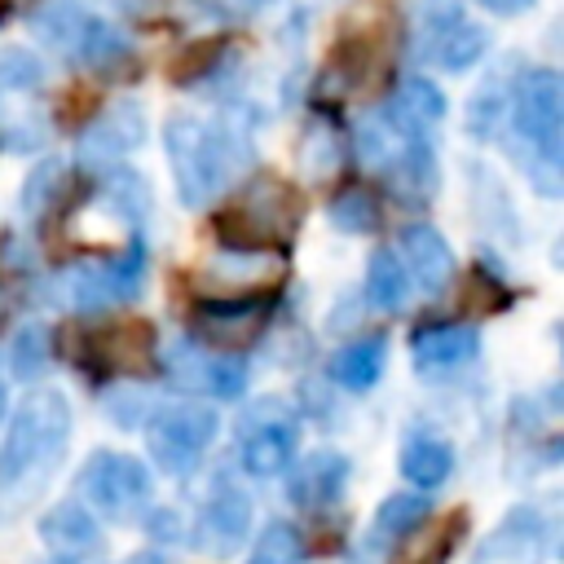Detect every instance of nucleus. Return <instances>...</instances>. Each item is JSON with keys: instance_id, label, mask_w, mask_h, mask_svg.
Wrapping results in <instances>:
<instances>
[{"instance_id": "aec40b11", "label": "nucleus", "mask_w": 564, "mask_h": 564, "mask_svg": "<svg viewBox=\"0 0 564 564\" xmlns=\"http://www.w3.org/2000/svg\"><path fill=\"white\" fill-rule=\"evenodd\" d=\"M397 256H401V264H405V278H410L414 286H423L427 295H441V291L454 282L449 242H445L432 225H405Z\"/></svg>"}, {"instance_id": "4468645a", "label": "nucleus", "mask_w": 564, "mask_h": 564, "mask_svg": "<svg viewBox=\"0 0 564 564\" xmlns=\"http://www.w3.org/2000/svg\"><path fill=\"white\" fill-rule=\"evenodd\" d=\"M167 375L189 388V392H207V397H220V401H234L242 397L247 388V366L229 352H216V348H194V344H176L172 357H167Z\"/></svg>"}, {"instance_id": "1a4fd4ad", "label": "nucleus", "mask_w": 564, "mask_h": 564, "mask_svg": "<svg viewBox=\"0 0 564 564\" xmlns=\"http://www.w3.org/2000/svg\"><path fill=\"white\" fill-rule=\"evenodd\" d=\"M79 494L88 498L93 511L106 520H132L137 511L150 507L154 498V476L141 458L119 454V449H97L79 467Z\"/></svg>"}, {"instance_id": "7ed1b4c3", "label": "nucleus", "mask_w": 564, "mask_h": 564, "mask_svg": "<svg viewBox=\"0 0 564 564\" xmlns=\"http://www.w3.org/2000/svg\"><path fill=\"white\" fill-rule=\"evenodd\" d=\"M167 159H172L181 203L203 207L251 159V141L234 123H212L198 115H172L167 119Z\"/></svg>"}, {"instance_id": "4c0bfd02", "label": "nucleus", "mask_w": 564, "mask_h": 564, "mask_svg": "<svg viewBox=\"0 0 564 564\" xmlns=\"http://www.w3.org/2000/svg\"><path fill=\"white\" fill-rule=\"evenodd\" d=\"M48 564H79V560H66V555H57V560H48Z\"/></svg>"}, {"instance_id": "473e14b6", "label": "nucleus", "mask_w": 564, "mask_h": 564, "mask_svg": "<svg viewBox=\"0 0 564 564\" xmlns=\"http://www.w3.org/2000/svg\"><path fill=\"white\" fill-rule=\"evenodd\" d=\"M62 172H66V167H62L57 159H44V163L31 172V181L22 185V212H31V216H35V212H44V207L53 203V194L66 185V176H62Z\"/></svg>"}, {"instance_id": "6ab92c4d", "label": "nucleus", "mask_w": 564, "mask_h": 564, "mask_svg": "<svg viewBox=\"0 0 564 564\" xmlns=\"http://www.w3.org/2000/svg\"><path fill=\"white\" fill-rule=\"evenodd\" d=\"M410 352H414V370H423V375H445V370L467 366V361L480 352V330L467 326V322H436V326L414 330Z\"/></svg>"}, {"instance_id": "f3484780", "label": "nucleus", "mask_w": 564, "mask_h": 564, "mask_svg": "<svg viewBox=\"0 0 564 564\" xmlns=\"http://www.w3.org/2000/svg\"><path fill=\"white\" fill-rule=\"evenodd\" d=\"M348 476H352V463L339 454V449H313L304 454L291 476H286V498L304 511H326L339 502V494L348 489Z\"/></svg>"}, {"instance_id": "5701e85b", "label": "nucleus", "mask_w": 564, "mask_h": 564, "mask_svg": "<svg viewBox=\"0 0 564 564\" xmlns=\"http://www.w3.org/2000/svg\"><path fill=\"white\" fill-rule=\"evenodd\" d=\"M397 467H401V476H405L410 485H419V489H436V485H445L449 471H454V449H449L445 436L414 427V432L401 441V458H397Z\"/></svg>"}, {"instance_id": "39448f33", "label": "nucleus", "mask_w": 564, "mask_h": 564, "mask_svg": "<svg viewBox=\"0 0 564 564\" xmlns=\"http://www.w3.org/2000/svg\"><path fill=\"white\" fill-rule=\"evenodd\" d=\"M300 445V414L282 397H260L238 419V467L256 480H273L291 467Z\"/></svg>"}, {"instance_id": "f704fd0d", "label": "nucleus", "mask_w": 564, "mask_h": 564, "mask_svg": "<svg viewBox=\"0 0 564 564\" xmlns=\"http://www.w3.org/2000/svg\"><path fill=\"white\" fill-rule=\"evenodd\" d=\"M216 48H220V44H212V40L194 44V48H189L185 57H176V62H172V79L189 84V79H198L203 70H212V62H216Z\"/></svg>"}, {"instance_id": "c9c22d12", "label": "nucleus", "mask_w": 564, "mask_h": 564, "mask_svg": "<svg viewBox=\"0 0 564 564\" xmlns=\"http://www.w3.org/2000/svg\"><path fill=\"white\" fill-rule=\"evenodd\" d=\"M476 4H485V9H494V13H502V18H511V13H524V9H533V0H476Z\"/></svg>"}, {"instance_id": "20e7f679", "label": "nucleus", "mask_w": 564, "mask_h": 564, "mask_svg": "<svg viewBox=\"0 0 564 564\" xmlns=\"http://www.w3.org/2000/svg\"><path fill=\"white\" fill-rule=\"evenodd\" d=\"M300 225V194L273 176H256L234 207L216 216V238L225 247H282Z\"/></svg>"}, {"instance_id": "dca6fc26", "label": "nucleus", "mask_w": 564, "mask_h": 564, "mask_svg": "<svg viewBox=\"0 0 564 564\" xmlns=\"http://www.w3.org/2000/svg\"><path fill=\"white\" fill-rule=\"evenodd\" d=\"M141 137H145V115H141L132 101H115V106H106V110L93 119V128L79 137V163L106 172V167H115L128 150H137Z\"/></svg>"}, {"instance_id": "6e6552de", "label": "nucleus", "mask_w": 564, "mask_h": 564, "mask_svg": "<svg viewBox=\"0 0 564 564\" xmlns=\"http://www.w3.org/2000/svg\"><path fill=\"white\" fill-rule=\"evenodd\" d=\"M216 432H220V419L212 405H198V401L159 405L145 423V449L167 476H189L212 449Z\"/></svg>"}, {"instance_id": "2f4dec72", "label": "nucleus", "mask_w": 564, "mask_h": 564, "mask_svg": "<svg viewBox=\"0 0 564 564\" xmlns=\"http://www.w3.org/2000/svg\"><path fill=\"white\" fill-rule=\"evenodd\" d=\"M154 397L145 388H110L106 392V414L119 423V427H145L150 414H154Z\"/></svg>"}, {"instance_id": "f8f14e48", "label": "nucleus", "mask_w": 564, "mask_h": 564, "mask_svg": "<svg viewBox=\"0 0 564 564\" xmlns=\"http://www.w3.org/2000/svg\"><path fill=\"white\" fill-rule=\"evenodd\" d=\"M251 498L247 489L220 471V480L212 485V494L203 498V511H198V524H194V546L207 551V555H234L238 546H247V529H251Z\"/></svg>"}, {"instance_id": "f257e3e1", "label": "nucleus", "mask_w": 564, "mask_h": 564, "mask_svg": "<svg viewBox=\"0 0 564 564\" xmlns=\"http://www.w3.org/2000/svg\"><path fill=\"white\" fill-rule=\"evenodd\" d=\"M511 154L520 159L524 176L538 185V194L555 198L564 189V84L555 70H529L511 101Z\"/></svg>"}, {"instance_id": "393cba45", "label": "nucleus", "mask_w": 564, "mask_h": 564, "mask_svg": "<svg viewBox=\"0 0 564 564\" xmlns=\"http://www.w3.org/2000/svg\"><path fill=\"white\" fill-rule=\"evenodd\" d=\"M410 300V278L397 251H375L366 264V304L379 313H397Z\"/></svg>"}, {"instance_id": "cd10ccee", "label": "nucleus", "mask_w": 564, "mask_h": 564, "mask_svg": "<svg viewBox=\"0 0 564 564\" xmlns=\"http://www.w3.org/2000/svg\"><path fill=\"white\" fill-rule=\"evenodd\" d=\"M308 555V538L291 520H269L247 551V564H300Z\"/></svg>"}, {"instance_id": "4be33fe9", "label": "nucleus", "mask_w": 564, "mask_h": 564, "mask_svg": "<svg viewBox=\"0 0 564 564\" xmlns=\"http://www.w3.org/2000/svg\"><path fill=\"white\" fill-rule=\"evenodd\" d=\"M40 538H44V546H48L53 555L84 560V555L101 542V524H97V516H93L84 502H70V498H66V502H57V507L44 511Z\"/></svg>"}, {"instance_id": "2eb2a0df", "label": "nucleus", "mask_w": 564, "mask_h": 564, "mask_svg": "<svg viewBox=\"0 0 564 564\" xmlns=\"http://www.w3.org/2000/svg\"><path fill=\"white\" fill-rule=\"evenodd\" d=\"M269 326V300H212L194 313V335L203 339V348L216 352H238L247 348L260 330Z\"/></svg>"}, {"instance_id": "0eeeda50", "label": "nucleus", "mask_w": 564, "mask_h": 564, "mask_svg": "<svg viewBox=\"0 0 564 564\" xmlns=\"http://www.w3.org/2000/svg\"><path fill=\"white\" fill-rule=\"evenodd\" d=\"M489 48V31L458 0H423L414 22V53L441 70H471Z\"/></svg>"}, {"instance_id": "ea45409f", "label": "nucleus", "mask_w": 564, "mask_h": 564, "mask_svg": "<svg viewBox=\"0 0 564 564\" xmlns=\"http://www.w3.org/2000/svg\"><path fill=\"white\" fill-rule=\"evenodd\" d=\"M0 410H4V388H0Z\"/></svg>"}, {"instance_id": "a211bd4d", "label": "nucleus", "mask_w": 564, "mask_h": 564, "mask_svg": "<svg viewBox=\"0 0 564 564\" xmlns=\"http://www.w3.org/2000/svg\"><path fill=\"white\" fill-rule=\"evenodd\" d=\"M445 119V93L427 75H410L383 106V123L405 141H427L432 128Z\"/></svg>"}, {"instance_id": "7c9ffc66", "label": "nucleus", "mask_w": 564, "mask_h": 564, "mask_svg": "<svg viewBox=\"0 0 564 564\" xmlns=\"http://www.w3.org/2000/svg\"><path fill=\"white\" fill-rule=\"evenodd\" d=\"M40 79H44V66L35 53H26V48L0 53V97L4 93H31V88H40Z\"/></svg>"}, {"instance_id": "e433bc0d", "label": "nucleus", "mask_w": 564, "mask_h": 564, "mask_svg": "<svg viewBox=\"0 0 564 564\" xmlns=\"http://www.w3.org/2000/svg\"><path fill=\"white\" fill-rule=\"evenodd\" d=\"M128 564H163V560H159V555H154V551H141V555H132V560H128Z\"/></svg>"}, {"instance_id": "423d86ee", "label": "nucleus", "mask_w": 564, "mask_h": 564, "mask_svg": "<svg viewBox=\"0 0 564 564\" xmlns=\"http://www.w3.org/2000/svg\"><path fill=\"white\" fill-rule=\"evenodd\" d=\"M35 31L48 48H57L66 62H79V66H119L128 62V40L101 22L97 13L70 4V0H48L40 13H35Z\"/></svg>"}, {"instance_id": "72a5a7b5", "label": "nucleus", "mask_w": 564, "mask_h": 564, "mask_svg": "<svg viewBox=\"0 0 564 564\" xmlns=\"http://www.w3.org/2000/svg\"><path fill=\"white\" fill-rule=\"evenodd\" d=\"M463 308L467 313H494V308H507V291L498 286V282H489V278H480V273H471L467 282H463Z\"/></svg>"}, {"instance_id": "9d476101", "label": "nucleus", "mask_w": 564, "mask_h": 564, "mask_svg": "<svg viewBox=\"0 0 564 564\" xmlns=\"http://www.w3.org/2000/svg\"><path fill=\"white\" fill-rule=\"evenodd\" d=\"M286 273V256L278 247H216L198 264V286L216 300H251L256 291L278 286Z\"/></svg>"}, {"instance_id": "9b49d317", "label": "nucleus", "mask_w": 564, "mask_h": 564, "mask_svg": "<svg viewBox=\"0 0 564 564\" xmlns=\"http://www.w3.org/2000/svg\"><path fill=\"white\" fill-rule=\"evenodd\" d=\"M145 286V242L132 238L119 256L101 260V264H79L66 278V295L75 308L84 313H101L115 304H128L132 295H141Z\"/></svg>"}, {"instance_id": "a878e982", "label": "nucleus", "mask_w": 564, "mask_h": 564, "mask_svg": "<svg viewBox=\"0 0 564 564\" xmlns=\"http://www.w3.org/2000/svg\"><path fill=\"white\" fill-rule=\"evenodd\" d=\"M427 498L423 494H388L375 511V524H370V542L383 546V542H401L405 533H414L423 520H427Z\"/></svg>"}, {"instance_id": "412c9836", "label": "nucleus", "mask_w": 564, "mask_h": 564, "mask_svg": "<svg viewBox=\"0 0 564 564\" xmlns=\"http://www.w3.org/2000/svg\"><path fill=\"white\" fill-rule=\"evenodd\" d=\"M93 352L101 361V370H119V375H141L154 366V330L141 317H123L110 322L106 330L93 335Z\"/></svg>"}, {"instance_id": "bb28decb", "label": "nucleus", "mask_w": 564, "mask_h": 564, "mask_svg": "<svg viewBox=\"0 0 564 564\" xmlns=\"http://www.w3.org/2000/svg\"><path fill=\"white\" fill-rule=\"evenodd\" d=\"M4 361H9V375H13V379H22V383L40 379V375L48 370V361H53V339H48V326H44V322H26V326H22V330L9 339Z\"/></svg>"}, {"instance_id": "c756f323", "label": "nucleus", "mask_w": 564, "mask_h": 564, "mask_svg": "<svg viewBox=\"0 0 564 564\" xmlns=\"http://www.w3.org/2000/svg\"><path fill=\"white\" fill-rule=\"evenodd\" d=\"M326 220L335 229H344V234H370V229H379V198L370 189L352 185V189H344V194L330 198Z\"/></svg>"}, {"instance_id": "b1692460", "label": "nucleus", "mask_w": 564, "mask_h": 564, "mask_svg": "<svg viewBox=\"0 0 564 564\" xmlns=\"http://www.w3.org/2000/svg\"><path fill=\"white\" fill-rule=\"evenodd\" d=\"M383 366H388V339L383 335H366V339L344 344L330 357V379L339 388H348V392H366V388L379 383Z\"/></svg>"}, {"instance_id": "a19ab883", "label": "nucleus", "mask_w": 564, "mask_h": 564, "mask_svg": "<svg viewBox=\"0 0 564 564\" xmlns=\"http://www.w3.org/2000/svg\"><path fill=\"white\" fill-rule=\"evenodd\" d=\"M256 4H264V0H256Z\"/></svg>"}, {"instance_id": "58836bf2", "label": "nucleus", "mask_w": 564, "mask_h": 564, "mask_svg": "<svg viewBox=\"0 0 564 564\" xmlns=\"http://www.w3.org/2000/svg\"><path fill=\"white\" fill-rule=\"evenodd\" d=\"M0 313H4V291H0Z\"/></svg>"}, {"instance_id": "c85d7f7f", "label": "nucleus", "mask_w": 564, "mask_h": 564, "mask_svg": "<svg viewBox=\"0 0 564 564\" xmlns=\"http://www.w3.org/2000/svg\"><path fill=\"white\" fill-rule=\"evenodd\" d=\"M344 163V141L339 132L326 123V119H313L308 132H304V145H300V167L308 176H335Z\"/></svg>"}, {"instance_id": "f03ea898", "label": "nucleus", "mask_w": 564, "mask_h": 564, "mask_svg": "<svg viewBox=\"0 0 564 564\" xmlns=\"http://www.w3.org/2000/svg\"><path fill=\"white\" fill-rule=\"evenodd\" d=\"M70 441V401L53 388H35L18 410L0 441V489L26 498L44 485Z\"/></svg>"}, {"instance_id": "ddd939ff", "label": "nucleus", "mask_w": 564, "mask_h": 564, "mask_svg": "<svg viewBox=\"0 0 564 564\" xmlns=\"http://www.w3.org/2000/svg\"><path fill=\"white\" fill-rule=\"evenodd\" d=\"M551 524L538 507H511L471 551V564H546Z\"/></svg>"}]
</instances>
